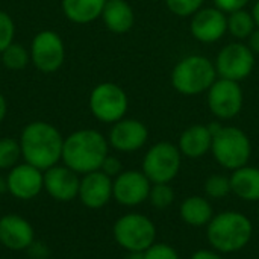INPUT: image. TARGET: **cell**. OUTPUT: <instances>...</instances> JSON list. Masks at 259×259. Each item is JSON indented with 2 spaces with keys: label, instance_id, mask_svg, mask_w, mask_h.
<instances>
[{
  "label": "cell",
  "instance_id": "obj_1",
  "mask_svg": "<svg viewBox=\"0 0 259 259\" xmlns=\"http://www.w3.org/2000/svg\"><path fill=\"white\" fill-rule=\"evenodd\" d=\"M21 158L24 162L46 171L62 159L64 138L61 132L47 121L27 123L20 135Z\"/></svg>",
  "mask_w": 259,
  "mask_h": 259
},
{
  "label": "cell",
  "instance_id": "obj_2",
  "mask_svg": "<svg viewBox=\"0 0 259 259\" xmlns=\"http://www.w3.org/2000/svg\"><path fill=\"white\" fill-rule=\"evenodd\" d=\"M109 155L108 138L96 129H79L64 138L62 162L77 175L100 170Z\"/></svg>",
  "mask_w": 259,
  "mask_h": 259
},
{
  "label": "cell",
  "instance_id": "obj_3",
  "mask_svg": "<svg viewBox=\"0 0 259 259\" xmlns=\"http://www.w3.org/2000/svg\"><path fill=\"white\" fill-rule=\"evenodd\" d=\"M252 220L240 211H223L212 217L206 226V240L211 249L231 255L246 249L253 238Z\"/></svg>",
  "mask_w": 259,
  "mask_h": 259
},
{
  "label": "cell",
  "instance_id": "obj_4",
  "mask_svg": "<svg viewBox=\"0 0 259 259\" xmlns=\"http://www.w3.org/2000/svg\"><path fill=\"white\" fill-rule=\"evenodd\" d=\"M217 77L214 61L203 55H188L173 67L170 80L179 94L191 97L206 93Z\"/></svg>",
  "mask_w": 259,
  "mask_h": 259
},
{
  "label": "cell",
  "instance_id": "obj_5",
  "mask_svg": "<svg viewBox=\"0 0 259 259\" xmlns=\"http://www.w3.org/2000/svg\"><path fill=\"white\" fill-rule=\"evenodd\" d=\"M211 153L220 167L234 171L249 164L252 143L243 129L237 126H222L212 135Z\"/></svg>",
  "mask_w": 259,
  "mask_h": 259
},
{
  "label": "cell",
  "instance_id": "obj_6",
  "mask_svg": "<svg viewBox=\"0 0 259 259\" xmlns=\"http://www.w3.org/2000/svg\"><path fill=\"white\" fill-rule=\"evenodd\" d=\"M156 235L153 220L140 212H127L118 217L112 226L115 243L126 252H146L156 243Z\"/></svg>",
  "mask_w": 259,
  "mask_h": 259
},
{
  "label": "cell",
  "instance_id": "obj_7",
  "mask_svg": "<svg viewBox=\"0 0 259 259\" xmlns=\"http://www.w3.org/2000/svg\"><path fill=\"white\" fill-rule=\"evenodd\" d=\"M182 158L178 144L159 141L146 152L141 171L152 184H171L181 171Z\"/></svg>",
  "mask_w": 259,
  "mask_h": 259
},
{
  "label": "cell",
  "instance_id": "obj_8",
  "mask_svg": "<svg viewBox=\"0 0 259 259\" xmlns=\"http://www.w3.org/2000/svg\"><path fill=\"white\" fill-rule=\"evenodd\" d=\"M88 106L93 117L100 123L114 124L126 117L129 99L120 85L114 82H102L91 90Z\"/></svg>",
  "mask_w": 259,
  "mask_h": 259
},
{
  "label": "cell",
  "instance_id": "obj_9",
  "mask_svg": "<svg viewBox=\"0 0 259 259\" xmlns=\"http://www.w3.org/2000/svg\"><path fill=\"white\" fill-rule=\"evenodd\" d=\"M255 53L244 41L226 44L214 61L217 76L228 80L241 82L247 79L255 68Z\"/></svg>",
  "mask_w": 259,
  "mask_h": 259
},
{
  "label": "cell",
  "instance_id": "obj_10",
  "mask_svg": "<svg viewBox=\"0 0 259 259\" xmlns=\"http://www.w3.org/2000/svg\"><path fill=\"white\" fill-rule=\"evenodd\" d=\"M206 103L211 114L219 121L235 118L244 105V93L240 82L217 77L206 91Z\"/></svg>",
  "mask_w": 259,
  "mask_h": 259
},
{
  "label": "cell",
  "instance_id": "obj_11",
  "mask_svg": "<svg viewBox=\"0 0 259 259\" xmlns=\"http://www.w3.org/2000/svg\"><path fill=\"white\" fill-rule=\"evenodd\" d=\"M30 62L41 73L58 71L65 61V46L61 35L55 30L38 32L29 47Z\"/></svg>",
  "mask_w": 259,
  "mask_h": 259
},
{
  "label": "cell",
  "instance_id": "obj_12",
  "mask_svg": "<svg viewBox=\"0 0 259 259\" xmlns=\"http://www.w3.org/2000/svg\"><path fill=\"white\" fill-rule=\"evenodd\" d=\"M152 182L141 170H123L112 182V199L126 208H135L149 200Z\"/></svg>",
  "mask_w": 259,
  "mask_h": 259
},
{
  "label": "cell",
  "instance_id": "obj_13",
  "mask_svg": "<svg viewBox=\"0 0 259 259\" xmlns=\"http://www.w3.org/2000/svg\"><path fill=\"white\" fill-rule=\"evenodd\" d=\"M190 32L199 42H217L228 33V14L215 6H203L191 17Z\"/></svg>",
  "mask_w": 259,
  "mask_h": 259
},
{
  "label": "cell",
  "instance_id": "obj_14",
  "mask_svg": "<svg viewBox=\"0 0 259 259\" xmlns=\"http://www.w3.org/2000/svg\"><path fill=\"white\" fill-rule=\"evenodd\" d=\"M147 140H149L147 126L137 118H126V117L114 123L108 135L109 147L121 153H134L141 150L146 146Z\"/></svg>",
  "mask_w": 259,
  "mask_h": 259
},
{
  "label": "cell",
  "instance_id": "obj_15",
  "mask_svg": "<svg viewBox=\"0 0 259 259\" xmlns=\"http://www.w3.org/2000/svg\"><path fill=\"white\" fill-rule=\"evenodd\" d=\"M6 188L18 200H32L44 190V171L27 162L17 164L8 173Z\"/></svg>",
  "mask_w": 259,
  "mask_h": 259
},
{
  "label": "cell",
  "instance_id": "obj_16",
  "mask_svg": "<svg viewBox=\"0 0 259 259\" xmlns=\"http://www.w3.org/2000/svg\"><path fill=\"white\" fill-rule=\"evenodd\" d=\"M80 178L76 171L64 165H53L44 171V190L58 202H71L79 196Z\"/></svg>",
  "mask_w": 259,
  "mask_h": 259
},
{
  "label": "cell",
  "instance_id": "obj_17",
  "mask_svg": "<svg viewBox=\"0 0 259 259\" xmlns=\"http://www.w3.org/2000/svg\"><path fill=\"white\" fill-rule=\"evenodd\" d=\"M114 179L102 170L82 175L79 185V200L90 209H100L112 200Z\"/></svg>",
  "mask_w": 259,
  "mask_h": 259
},
{
  "label": "cell",
  "instance_id": "obj_18",
  "mask_svg": "<svg viewBox=\"0 0 259 259\" xmlns=\"http://www.w3.org/2000/svg\"><path fill=\"white\" fill-rule=\"evenodd\" d=\"M35 241L32 225L21 215L6 214L0 219V244L9 250L20 252L29 249Z\"/></svg>",
  "mask_w": 259,
  "mask_h": 259
},
{
  "label": "cell",
  "instance_id": "obj_19",
  "mask_svg": "<svg viewBox=\"0 0 259 259\" xmlns=\"http://www.w3.org/2000/svg\"><path fill=\"white\" fill-rule=\"evenodd\" d=\"M211 144L212 134L208 124H193L187 127L178 140V147L182 156L188 159L203 158L211 152Z\"/></svg>",
  "mask_w": 259,
  "mask_h": 259
},
{
  "label": "cell",
  "instance_id": "obj_20",
  "mask_svg": "<svg viewBox=\"0 0 259 259\" xmlns=\"http://www.w3.org/2000/svg\"><path fill=\"white\" fill-rule=\"evenodd\" d=\"M231 191L243 202H259V168L244 165L231 171Z\"/></svg>",
  "mask_w": 259,
  "mask_h": 259
},
{
  "label": "cell",
  "instance_id": "obj_21",
  "mask_svg": "<svg viewBox=\"0 0 259 259\" xmlns=\"http://www.w3.org/2000/svg\"><path fill=\"white\" fill-rule=\"evenodd\" d=\"M215 215L211 200L206 196H190L179 205L181 220L191 228H206Z\"/></svg>",
  "mask_w": 259,
  "mask_h": 259
},
{
  "label": "cell",
  "instance_id": "obj_22",
  "mask_svg": "<svg viewBox=\"0 0 259 259\" xmlns=\"http://www.w3.org/2000/svg\"><path fill=\"white\" fill-rule=\"evenodd\" d=\"M100 18L112 33H126L134 27L135 12L126 0H106Z\"/></svg>",
  "mask_w": 259,
  "mask_h": 259
},
{
  "label": "cell",
  "instance_id": "obj_23",
  "mask_svg": "<svg viewBox=\"0 0 259 259\" xmlns=\"http://www.w3.org/2000/svg\"><path fill=\"white\" fill-rule=\"evenodd\" d=\"M106 0H62L64 15L76 24H88L102 17Z\"/></svg>",
  "mask_w": 259,
  "mask_h": 259
},
{
  "label": "cell",
  "instance_id": "obj_24",
  "mask_svg": "<svg viewBox=\"0 0 259 259\" xmlns=\"http://www.w3.org/2000/svg\"><path fill=\"white\" fill-rule=\"evenodd\" d=\"M255 29L256 21L252 11L244 8L228 14V33H231L237 41H246Z\"/></svg>",
  "mask_w": 259,
  "mask_h": 259
},
{
  "label": "cell",
  "instance_id": "obj_25",
  "mask_svg": "<svg viewBox=\"0 0 259 259\" xmlns=\"http://www.w3.org/2000/svg\"><path fill=\"white\" fill-rule=\"evenodd\" d=\"M2 64L5 65V68L8 70H23L27 67V64L30 62V52L29 49H26L24 46L18 44V42H12L11 46H8L2 53Z\"/></svg>",
  "mask_w": 259,
  "mask_h": 259
},
{
  "label": "cell",
  "instance_id": "obj_26",
  "mask_svg": "<svg viewBox=\"0 0 259 259\" xmlns=\"http://www.w3.org/2000/svg\"><path fill=\"white\" fill-rule=\"evenodd\" d=\"M203 191L209 200H220V199L228 197L229 194H232L229 176L222 175V173H214L208 176L203 184Z\"/></svg>",
  "mask_w": 259,
  "mask_h": 259
},
{
  "label": "cell",
  "instance_id": "obj_27",
  "mask_svg": "<svg viewBox=\"0 0 259 259\" xmlns=\"http://www.w3.org/2000/svg\"><path fill=\"white\" fill-rule=\"evenodd\" d=\"M21 158L20 141L14 138H0V170H11Z\"/></svg>",
  "mask_w": 259,
  "mask_h": 259
},
{
  "label": "cell",
  "instance_id": "obj_28",
  "mask_svg": "<svg viewBox=\"0 0 259 259\" xmlns=\"http://www.w3.org/2000/svg\"><path fill=\"white\" fill-rule=\"evenodd\" d=\"M175 197L176 194L171 184H152L149 202L155 209L164 211L170 208L175 202Z\"/></svg>",
  "mask_w": 259,
  "mask_h": 259
},
{
  "label": "cell",
  "instance_id": "obj_29",
  "mask_svg": "<svg viewBox=\"0 0 259 259\" xmlns=\"http://www.w3.org/2000/svg\"><path fill=\"white\" fill-rule=\"evenodd\" d=\"M205 0H165L168 11L178 17H193L200 8H203Z\"/></svg>",
  "mask_w": 259,
  "mask_h": 259
},
{
  "label": "cell",
  "instance_id": "obj_30",
  "mask_svg": "<svg viewBox=\"0 0 259 259\" xmlns=\"http://www.w3.org/2000/svg\"><path fill=\"white\" fill-rule=\"evenodd\" d=\"M15 24L11 15L5 11H0V53L14 42Z\"/></svg>",
  "mask_w": 259,
  "mask_h": 259
},
{
  "label": "cell",
  "instance_id": "obj_31",
  "mask_svg": "<svg viewBox=\"0 0 259 259\" xmlns=\"http://www.w3.org/2000/svg\"><path fill=\"white\" fill-rule=\"evenodd\" d=\"M144 259H181L178 250L167 243H155L144 252Z\"/></svg>",
  "mask_w": 259,
  "mask_h": 259
},
{
  "label": "cell",
  "instance_id": "obj_32",
  "mask_svg": "<svg viewBox=\"0 0 259 259\" xmlns=\"http://www.w3.org/2000/svg\"><path fill=\"white\" fill-rule=\"evenodd\" d=\"M100 170H102L105 175H108L109 178L114 179V178H117V176L123 171V164H121V161H120L117 156L108 155V156L105 158V161H103Z\"/></svg>",
  "mask_w": 259,
  "mask_h": 259
},
{
  "label": "cell",
  "instance_id": "obj_33",
  "mask_svg": "<svg viewBox=\"0 0 259 259\" xmlns=\"http://www.w3.org/2000/svg\"><path fill=\"white\" fill-rule=\"evenodd\" d=\"M250 0H214V6L223 11L225 14H231L238 9L247 8Z\"/></svg>",
  "mask_w": 259,
  "mask_h": 259
},
{
  "label": "cell",
  "instance_id": "obj_34",
  "mask_svg": "<svg viewBox=\"0 0 259 259\" xmlns=\"http://www.w3.org/2000/svg\"><path fill=\"white\" fill-rule=\"evenodd\" d=\"M190 259H225V255L214 249H199L191 255Z\"/></svg>",
  "mask_w": 259,
  "mask_h": 259
},
{
  "label": "cell",
  "instance_id": "obj_35",
  "mask_svg": "<svg viewBox=\"0 0 259 259\" xmlns=\"http://www.w3.org/2000/svg\"><path fill=\"white\" fill-rule=\"evenodd\" d=\"M27 250H29L30 256L33 259H46L47 255H49L47 247L44 244H41V243H36V241H33V244Z\"/></svg>",
  "mask_w": 259,
  "mask_h": 259
},
{
  "label": "cell",
  "instance_id": "obj_36",
  "mask_svg": "<svg viewBox=\"0 0 259 259\" xmlns=\"http://www.w3.org/2000/svg\"><path fill=\"white\" fill-rule=\"evenodd\" d=\"M246 44L249 46V49L255 53V55H259V27H256L250 36L246 39Z\"/></svg>",
  "mask_w": 259,
  "mask_h": 259
},
{
  "label": "cell",
  "instance_id": "obj_37",
  "mask_svg": "<svg viewBox=\"0 0 259 259\" xmlns=\"http://www.w3.org/2000/svg\"><path fill=\"white\" fill-rule=\"evenodd\" d=\"M6 112H8V103H6V99H5V96L0 93V123L5 120V117H6Z\"/></svg>",
  "mask_w": 259,
  "mask_h": 259
},
{
  "label": "cell",
  "instance_id": "obj_38",
  "mask_svg": "<svg viewBox=\"0 0 259 259\" xmlns=\"http://www.w3.org/2000/svg\"><path fill=\"white\" fill-rule=\"evenodd\" d=\"M252 14H253V18L256 21V27H259V0L255 2L253 8H252Z\"/></svg>",
  "mask_w": 259,
  "mask_h": 259
},
{
  "label": "cell",
  "instance_id": "obj_39",
  "mask_svg": "<svg viewBox=\"0 0 259 259\" xmlns=\"http://www.w3.org/2000/svg\"><path fill=\"white\" fill-rule=\"evenodd\" d=\"M126 259H144V252H127Z\"/></svg>",
  "mask_w": 259,
  "mask_h": 259
},
{
  "label": "cell",
  "instance_id": "obj_40",
  "mask_svg": "<svg viewBox=\"0 0 259 259\" xmlns=\"http://www.w3.org/2000/svg\"><path fill=\"white\" fill-rule=\"evenodd\" d=\"M256 220H258V225H259V202H258V212H256Z\"/></svg>",
  "mask_w": 259,
  "mask_h": 259
}]
</instances>
